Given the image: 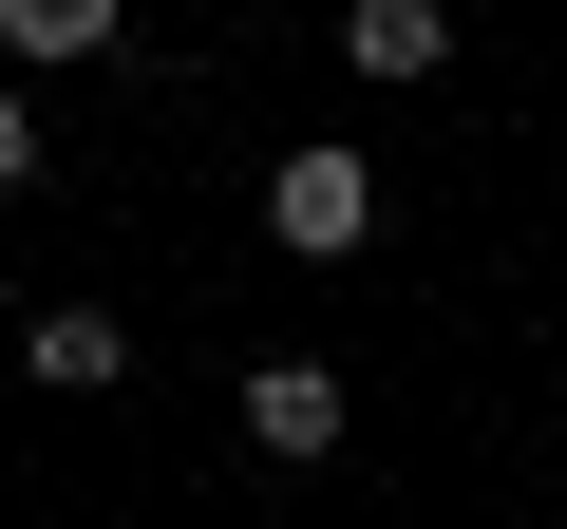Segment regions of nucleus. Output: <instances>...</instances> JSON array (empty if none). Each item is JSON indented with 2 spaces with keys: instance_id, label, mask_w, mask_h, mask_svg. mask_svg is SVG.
Segmentation results:
<instances>
[{
  "instance_id": "7ed1b4c3",
  "label": "nucleus",
  "mask_w": 567,
  "mask_h": 529,
  "mask_svg": "<svg viewBox=\"0 0 567 529\" xmlns=\"http://www.w3.org/2000/svg\"><path fill=\"white\" fill-rule=\"evenodd\" d=\"M20 341H39V378H58V397H114V378H133V341H114V303H39Z\"/></svg>"
},
{
  "instance_id": "39448f33",
  "label": "nucleus",
  "mask_w": 567,
  "mask_h": 529,
  "mask_svg": "<svg viewBox=\"0 0 567 529\" xmlns=\"http://www.w3.org/2000/svg\"><path fill=\"white\" fill-rule=\"evenodd\" d=\"M0 58H20V76L39 58H114V0H0Z\"/></svg>"
},
{
  "instance_id": "f257e3e1",
  "label": "nucleus",
  "mask_w": 567,
  "mask_h": 529,
  "mask_svg": "<svg viewBox=\"0 0 567 529\" xmlns=\"http://www.w3.org/2000/svg\"><path fill=\"white\" fill-rule=\"evenodd\" d=\"M265 227L303 246V264H341V246L379 227V170H360V152H284V170H265Z\"/></svg>"
},
{
  "instance_id": "20e7f679",
  "label": "nucleus",
  "mask_w": 567,
  "mask_h": 529,
  "mask_svg": "<svg viewBox=\"0 0 567 529\" xmlns=\"http://www.w3.org/2000/svg\"><path fill=\"white\" fill-rule=\"evenodd\" d=\"M341 58H360V76H435V58H454V20H435V0H360Z\"/></svg>"
},
{
  "instance_id": "f03ea898",
  "label": "nucleus",
  "mask_w": 567,
  "mask_h": 529,
  "mask_svg": "<svg viewBox=\"0 0 567 529\" xmlns=\"http://www.w3.org/2000/svg\"><path fill=\"white\" fill-rule=\"evenodd\" d=\"M246 435H265V454H341V378H322V360H265V378H246Z\"/></svg>"
},
{
  "instance_id": "423d86ee",
  "label": "nucleus",
  "mask_w": 567,
  "mask_h": 529,
  "mask_svg": "<svg viewBox=\"0 0 567 529\" xmlns=\"http://www.w3.org/2000/svg\"><path fill=\"white\" fill-rule=\"evenodd\" d=\"M20 170H39V114H20V95H0V189H20Z\"/></svg>"
}]
</instances>
